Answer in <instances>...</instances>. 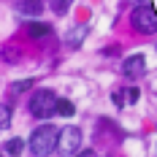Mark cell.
I'll use <instances>...</instances> for the list:
<instances>
[{"mask_svg":"<svg viewBox=\"0 0 157 157\" xmlns=\"http://www.w3.org/2000/svg\"><path fill=\"white\" fill-rule=\"evenodd\" d=\"M130 25H133V30L141 33V35H155L157 33V11L149 8V6H138L130 14Z\"/></svg>","mask_w":157,"mask_h":157,"instance_id":"3957f363","label":"cell"},{"mask_svg":"<svg viewBox=\"0 0 157 157\" xmlns=\"http://www.w3.org/2000/svg\"><path fill=\"white\" fill-rule=\"evenodd\" d=\"M19 11L27 16H38L44 11V0H19Z\"/></svg>","mask_w":157,"mask_h":157,"instance_id":"8992f818","label":"cell"},{"mask_svg":"<svg viewBox=\"0 0 157 157\" xmlns=\"http://www.w3.org/2000/svg\"><path fill=\"white\" fill-rule=\"evenodd\" d=\"M57 95L52 92V90H38V92L30 98V114L33 117H38V119H49V117H54L57 114Z\"/></svg>","mask_w":157,"mask_h":157,"instance_id":"7a4b0ae2","label":"cell"},{"mask_svg":"<svg viewBox=\"0 0 157 157\" xmlns=\"http://www.w3.org/2000/svg\"><path fill=\"white\" fill-rule=\"evenodd\" d=\"M57 138H60V130L52 125H41L38 130H33L30 136V152L35 157H46L57 149Z\"/></svg>","mask_w":157,"mask_h":157,"instance_id":"6da1fadb","label":"cell"},{"mask_svg":"<svg viewBox=\"0 0 157 157\" xmlns=\"http://www.w3.org/2000/svg\"><path fill=\"white\" fill-rule=\"evenodd\" d=\"M0 57H3V60H19V52H16L14 46H6L0 52Z\"/></svg>","mask_w":157,"mask_h":157,"instance_id":"4fadbf2b","label":"cell"},{"mask_svg":"<svg viewBox=\"0 0 157 157\" xmlns=\"http://www.w3.org/2000/svg\"><path fill=\"white\" fill-rule=\"evenodd\" d=\"M73 103H71V100H60V103H57V114H63V117H73Z\"/></svg>","mask_w":157,"mask_h":157,"instance_id":"30bf717a","label":"cell"},{"mask_svg":"<svg viewBox=\"0 0 157 157\" xmlns=\"http://www.w3.org/2000/svg\"><path fill=\"white\" fill-rule=\"evenodd\" d=\"M76 157H98V155H95V152H90V149H87V152H76Z\"/></svg>","mask_w":157,"mask_h":157,"instance_id":"9a60e30c","label":"cell"},{"mask_svg":"<svg viewBox=\"0 0 157 157\" xmlns=\"http://www.w3.org/2000/svg\"><path fill=\"white\" fill-rule=\"evenodd\" d=\"M49 6H52V11H54V14H65V11H68V6H71V0H49Z\"/></svg>","mask_w":157,"mask_h":157,"instance_id":"8fae6325","label":"cell"},{"mask_svg":"<svg viewBox=\"0 0 157 157\" xmlns=\"http://www.w3.org/2000/svg\"><path fill=\"white\" fill-rule=\"evenodd\" d=\"M144 71H146V60H144V54H133V57H127L125 63H122V73H125L127 78L144 76Z\"/></svg>","mask_w":157,"mask_h":157,"instance_id":"5b68a950","label":"cell"},{"mask_svg":"<svg viewBox=\"0 0 157 157\" xmlns=\"http://www.w3.org/2000/svg\"><path fill=\"white\" fill-rule=\"evenodd\" d=\"M49 33H52V27H49L46 22H30L27 25V35L30 38H46Z\"/></svg>","mask_w":157,"mask_h":157,"instance_id":"52a82bcc","label":"cell"},{"mask_svg":"<svg viewBox=\"0 0 157 157\" xmlns=\"http://www.w3.org/2000/svg\"><path fill=\"white\" fill-rule=\"evenodd\" d=\"M78 146H81V130L73 125H68L60 130V138H57V149L60 155H76Z\"/></svg>","mask_w":157,"mask_h":157,"instance_id":"277c9868","label":"cell"},{"mask_svg":"<svg viewBox=\"0 0 157 157\" xmlns=\"http://www.w3.org/2000/svg\"><path fill=\"white\" fill-rule=\"evenodd\" d=\"M11 122V109L8 106H0V130H6Z\"/></svg>","mask_w":157,"mask_h":157,"instance_id":"7c38bea8","label":"cell"},{"mask_svg":"<svg viewBox=\"0 0 157 157\" xmlns=\"http://www.w3.org/2000/svg\"><path fill=\"white\" fill-rule=\"evenodd\" d=\"M3 152H6V155H11V157H19L22 152H25V141H22V138H11V141H6Z\"/></svg>","mask_w":157,"mask_h":157,"instance_id":"9c48e42d","label":"cell"},{"mask_svg":"<svg viewBox=\"0 0 157 157\" xmlns=\"http://www.w3.org/2000/svg\"><path fill=\"white\" fill-rule=\"evenodd\" d=\"M30 87H33L30 78H27V81H16V84H14V92H25V90H30Z\"/></svg>","mask_w":157,"mask_h":157,"instance_id":"5bb4252c","label":"cell"},{"mask_svg":"<svg viewBox=\"0 0 157 157\" xmlns=\"http://www.w3.org/2000/svg\"><path fill=\"white\" fill-rule=\"evenodd\" d=\"M87 33H90V27H87V25H78V27H73V30L68 33V44H71V46H78V44L84 41V35H87Z\"/></svg>","mask_w":157,"mask_h":157,"instance_id":"ba28073f","label":"cell"}]
</instances>
